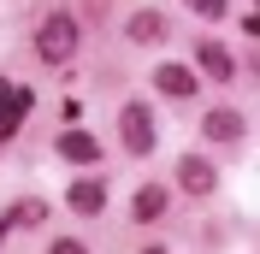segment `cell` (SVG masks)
Instances as JSON below:
<instances>
[{"label":"cell","mask_w":260,"mask_h":254,"mask_svg":"<svg viewBox=\"0 0 260 254\" xmlns=\"http://www.w3.org/2000/svg\"><path fill=\"white\" fill-rule=\"evenodd\" d=\"M36 53H42L48 65L71 59V53H77V18H65V12L42 18V30H36Z\"/></svg>","instance_id":"6da1fadb"},{"label":"cell","mask_w":260,"mask_h":254,"mask_svg":"<svg viewBox=\"0 0 260 254\" xmlns=\"http://www.w3.org/2000/svg\"><path fill=\"white\" fill-rule=\"evenodd\" d=\"M118 124H124V148L130 154H148V148H154V112H148L142 101H130Z\"/></svg>","instance_id":"7a4b0ae2"},{"label":"cell","mask_w":260,"mask_h":254,"mask_svg":"<svg viewBox=\"0 0 260 254\" xmlns=\"http://www.w3.org/2000/svg\"><path fill=\"white\" fill-rule=\"evenodd\" d=\"M24 112H30V89H18V83H0V142H6V136H18Z\"/></svg>","instance_id":"3957f363"},{"label":"cell","mask_w":260,"mask_h":254,"mask_svg":"<svg viewBox=\"0 0 260 254\" xmlns=\"http://www.w3.org/2000/svg\"><path fill=\"white\" fill-rule=\"evenodd\" d=\"M201 130H207V136H213V142H237V136H243V112H231V107H219V112H207V124H201Z\"/></svg>","instance_id":"277c9868"},{"label":"cell","mask_w":260,"mask_h":254,"mask_svg":"<svg viewBox=\"0 0 260 254\" xmlns=\"http://www.w3.org/2000/svg\"><path fill=\"white\" fill-rule=\"evenodd\" d=\"M59 154L77 160V166H89V160H101V142L89 136V130H65V136H59Z\"/></svg>","instance_id":"5b68a950"},{"label":"cell","mask_w":260,"mask_h":254,"mask_svg":"<svg viewBox=\"0 0 260 254\" xmlns=\"http://www.w3.org/2000/svg\"><path fill=\"white\" fill-rule=\"evenodd\" d=\"M195 53H201V65H207V77H213V83H231V77H237V65H231V53L219 48V42H201Z\"/></svg>","instance_id":"8992f818"},{"label":"cell","mask_w":260,"mask_h":254,"mask_svg":"<svg viewBox=\"0 0 260 254\" xmlns=\"http://www.w3.org/2000/svg\"><path fill=\"white\" fill-rule=\"evenodd\" d=\"M71 207H77V213H101V207H107V189H101L95 177H77V183H71Z\"/></svg>","instance_id":"52a82bcc"},{"label":"cell","mask_w":260,"mask_h":254,"mask_svg":"<svg viewBox=\"0 0 260 254\" xmlns=\"http://www.w3.org/2000/svg\"><path fill=\"white\" fill-rule=\"evenodd\" d=\"M154 83H160L166 95H195V77H189V65H160V71H154Z\"/></svg>","instance_id":"ba28073f"},{"label":"cell","mask_w":260,"mask_h":254,"mask_svg":"<svg viewBox=\"0 0 260 254\" xmlns=\"http://www.w3.org/2000/svg\"><path fill=\"white\" fill-rule=\"evenodd\" d=\"M178 177H183V189H195V195H207V189H213V166H207V160H183Z\"/></svg>","instance_id":"9c48e42d"},{"label":"cell","mask_w":260,"mask_h":254,"mask_svg":"<svg viewBox=\"0 0 260 254\" xmlns=\"http://www.w3.org/2000/svg\"><path fill=\"white\" fill-rule=\"evenodd\" d=\"M166 36V18L160 12H136L130 18V42H160Z\"/></svg>","instance_id":"30bf717a"},{"label":"cell","mask_w":260,"mask_h":254,"mask_svg":"<svg viewBox=\"0 0 260 254\" xmlns=\"http://www.w3.org/2000/svg\"><path fill=\"white\" fill-rule=\"evenodd\" d=\"M160 207H166V189H136L130 213H136V219H160Z\"/></svg>","instance_id":"8fae6325"},{"label":"cell","mask_w":260,"mask_h":254,"mask_svg":"<svg viewBox=\"0 0 260 254\" xmlns=\"http://www.w3.org/2000/svg\"><path fill=\"white\" fill-rule=\"evenodd\" d=\"M36 219H48V207H42V201H18L12 213H6V225H36Z\"/></svg>","instance_id":"7c38bea8"},{"label":"cell","mask_w":260,"mask_h":254,"mask_svg":"<svg viewBox=\"0 0 260 254\" xmlns=\"http://www.w3.org/2000/svg\"><path fill=\"white\" fill-rule=\"evenodd\" d=\"M189 6H195L201 18H219V12H225V0H189Z\"/></svg>","instance_id":"4fadbf2b"},{"label":"cell","mask_w":260,"mask_h":254,"mask_svg":"<svg viewBox=\"0 0 260 254\" xmlns=\"http://www.w3.org/2000/svg\"><path fill=\"white\" fill-rule=\"evenodd\" d=\"M53 254H89V248H83V242H71V237H59V242H53Z\"/></svg>","instance_id":"5bb4252c"}]
</instances>
